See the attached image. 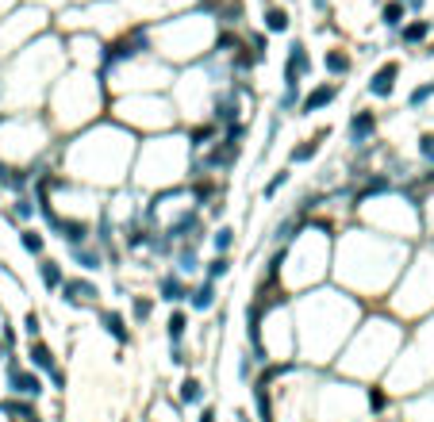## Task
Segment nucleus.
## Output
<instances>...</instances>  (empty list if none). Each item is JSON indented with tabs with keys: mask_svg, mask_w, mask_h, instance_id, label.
I'll return each mask as SVG.
<instances>
[{
	"mask_svg": "<svg viewBox=\"0 0 434 422\" xmlns=\"http://www.w3.org/2000/svg\"><path fill=\"white\" fill-rule=\"evenodd\" d=\"M134 150H139V134H131L127 127L104 116L69 139H62L51 150V161L58 166V173H66L69 181L85 184V188L116 192L131 181Z\"/></svg>",
	"mask_w": 434,
	"mask_h": 422,
	"instance_id": "obj_1",
	"label": "nucleus"
},
{
	"mask_svg": "<svg viewBox=\"0 0 434 422\" xmlns=\"http://www.w3.org/2000/svg\"><path fill=\"white\" fill-rule=\"evenodd\" d=\"M296 319H315V331L296 334V361L304 364H334L338 349L361 323V299L342 288H308L293 299Z\"/></svg>",
	"mask_w": 434,
	"mask_h": 422,
	"instance_id": "obj_2",
	"label": "nucleus"
},
{
	"mask_svg": "<svg viewBox=\"0 0 434 422\" xmlns=\"http://www.w3.org/2000/svg\"><path fill=\"white\" fill-rule=\"evenodd\" d=\"M189 161L192 150L184 142V131H162V134H146L134 150V166H131V188H173V184L189 181Z\"/></svg>",
	"mask_w": 434,
	"mask_h": 422,
	"instance_id": "obj_3",
	"label": "nucleus"
},
{
	"mask_svg": "<svg viewBox=\"0 0 434 422\" xmlns=\"http://www.w3.org/2000/svg\"><path fill=\"white\" fill-rule=\"evenodd\" d=\"M108 116V89L96 73H62L51 85V119L54 134L66 131L77 134L81 127L96 123V119Z\"/></svg>",
	"mask_w": 434,
	"mask_h": 422,
	"instance_id": "obj_4",
	"label": "nucleus"
},
{
	"mask_svg": "<svg viewBox=\"0 0 434 422\" xmlns=\"http://www.w3.org/2000/svg\"><path fill=\"white\" fill-rule=\"evenodd\" d=\"M58 146L54 127L42 112H0V161L4 166H35Z\"/></svg>",
	"mask_w": 434,
	"mask_h": 422,
	"instance_id": "obj_5",
	"label": "nucleus"
},
{
	"mask_svg": "<svg viewBox=\"0 0 434 422\" xmlns=\"http://www.w3.org/2000/svg\"><path fill=\"white\" fill-rule=\"evenodd\" d=\"M58 299L69 307V311H96L101 307V299H104V288L92 276H69L66 273V281H62V288H58Z\"/></svg>",
	"mask_w": 434,
	"mask_h": 422,
	"instance_id": "obj_6",
	"label": "nucleus"
},
{
	"mask_svg": "<svg viewBox=\"0 0 434 422\" xmlns=\"http://www.w3.org/2000/svg\"><path fill=\"white\" fill-rule=\"evenodd\" d=\"M315 73V62H311V50L304 39L288 42V54H284V66H281V89H300L304 77Z\"/></svg>",
	"mask_w": 434,
	"mask_h": 422,
	"instance_id": "obj_7",
	"label": "nucleus"
},
{
	"mask_svg": "<svg viewBox=\"0 0 434 422\" xmlns=\"http://www.w3.org/2000/svg\"><path fill=\"white\" fill-rule=\"evenodd\" d=\"M376 131H381V116H376L373 108H354L350 119H346V127H342V139L350 150H361V146H369V142H376Z\"/></svg>",
	"mask_w": 434,
	"mask_h": 422,
	"instance_id": "obj_8",
	"label": "nucleus"
},
{
	"mask_svg": "<svg viewBox=\"0 0 434 422\" xmlns=\"http://www.w3.org/2000/svg\"><path fill=\"white\" fill-rule=\"evenodd\" d=\"M342 89H346V81H319V85H311V89L300 96V108H296V116L311 119V116H319V112L334 108V104H338V96H342Z\"/></svg>",
	"mask_w": 434,
	"mask_h": 422,
	"instance_id": "obj_9",
	"label": "nucleus"
},
{
	"mask_svg": "<svg viewBox=\"0 0 434 422\" xmlns=\"http://www.w3.org/2000/svg\"><path fill=\"white\" fill-rule=\"evenodd\" d=\"M334 134V127L331 123H323V127H315V134H308V139H296L293 146H288V169H296V166H311L319 154H323V142Z\"/></svg>",
	"mask_w": 434,
	"mask_h": 422,
	"instance_id": "obj_10",
	"label": "nucleus"
},
{
	"mask_svg": "<svg viewBox=\"0 0 434 422\" xmlns=\"http://www.w3.org/2000/svg\"><path fill=\"white\" fill-rule=\"evenodd\" d=\"M189 292H192V281H184L173 269H162V273L154 276V299H162V304L184 307L189 304Z\"/></svg>",
	"mask_w": 434,
	"mask_h": 422,
	"instance_id": "obj_11",
	"label": "nucleus"
},
{
	"mask_svg": "<svg viewBox=\"0 0 434 422\" xmlns=\"http://www.w3.org/2000/svg\"><path fill=\"white\" fill-rule=\"evenodd\" d=\"M96 326H101V331L108 334V338L116 342L119 349H123V346H131V342H134L131 326H127V315L119 311V307H96Z\"/></svg>",
	"mask_w": 434,
	"mask_h": 422,
	"instance_id": "obj_12",
	"label": "nucleus"
},
{
	"mask_svg": "<svg viewBox=\"0 0 434 422\" xmlns=\"http://www.w3.org/2000/svg\"><path fill=\"white\" fill-rule=\"evenodd\" d=\"M396 81H400V62H381V66L369 73L365 81V92L373 100H388L396 92Z\"/></svg>",
	"mask_w": 434,
	"mask_h": 422,
	"instance_id": "obj_13",
	"label": "nucleus"
},
{
	"mask_svg": "<svg viewBox=\"0 0 434 422\" xmlns=\"http://www.w3.org/2000/svg\"><path fill=\"white\" fill-rule=\"evenodd\" d=\"M24 364H27V369H35L39 376H51L62 361H58V353L51 349V342H46V338H35V342H27Z\"/></svg>",
	"mask_w": 434,
	"mask_h": 422,
	"instance_id": "obj_14",
	"label": "nucleus"
},
{
	"mask_svg": "<svg viewBox=\"0 0 434 422\" xmlns=\"http://www.w3.org/2000/svg\"><path fill=\"white\" fill-rule=\"evenodd\" d=\"M69 261H73L77 269H81L85 276L89 273H101L104 265H108V257H104V249L96 246V242H85V246H66Z\"/></svg>",
	"mask_w": 434,
	"mask_h": 422,
	"instance_id": "obj_15",
	"label": "nucleus"
},
{
	"mask_svg": "<svg viewBox=\"0 0 434 422\" xmlns=\"http://www.w3.org/2000/svg\"><path fill=\"white\" fill-rule=\"evenodd\" d=\"M173 403L181 407V411H184V407H204V403H208V384H204L196 373H184L181 384H177Z\"/></svg>",
	"mask_w": 434,
	"mask_h": 422,
	"instance_id": "obj_16",
	"label": "nucleus"
},
{
	"mask_svg": "<svg viewBox=\"0 0 434 422\" xmlns=\"http://www.w3.org/2000/svg\"><path fill=\"white\" fill-rule=\"evenodd\" d=\"M189 315H208V311H216L219 307V284H211V281H196L192 284V292H189Z\"/></svg>",
	"mask_w": 434,
	"mask_h": 422,
	"instance_id": "obj_17",
	"label": "nucleus"
},
{
	"mask_svg": "<svg viewBox=\"0 0 434 422\" xmlns=\"http://www.w3.org/2000/svg\"><path fill=\"white\" fill-rule=\"evenodd\" d=\"M35 273H39V284H42V292H51V296H58L62 281H66V265H62L58 257L42 254L39 261H35Z\"/></svg>",
	"mask_w": 434,
	"mask_h": 422,
	"instance_id": "obj_18",
	"label": "nucleus"
},
{
	"mask_svg": "<svg viewBox=\"0 0 434 422\" xmlns=\"http://www.w3.org/2000/svg\"><path fill=\"white\" fill-rule=\"evenodd\" d=\"M189 334H192L189 307H173L169 319H166V342H169V346H189Z\"/></svg>",
	"mask_w": 434,
	"mask_h": 422,
	"instance_id": "obj_19",
	"label": "nucleus"
},
{
	"mask_svg": "<svg viewBox=\"0 0 434 422\" xmlns=\"http://www.w3.org/2000/svg\"><path fill=\"white\" fill-rule=\"evenodd\" d=\"M219 134H223V131H219V127L211 123V119H196V123L184 127V142H189L192 154H200L204 146H211V142H216Z\"/></svg>",
	"mask_w": 434,
	"mask_h": 422,
	"instance_id": "obj_20",
	"label": "nucleus"
},
{
	"mask_svg": "<svg viewBox=\"0 0 434 422\" xmlns=\"http://www.w3.org/2000/svg\"><path fill=\"white\" fill-rule=\"evenodd\" d=\"M0 411H4V419H8V422H42L39 403H31V399L4 396V399H0Z\"/></svg>",
	"mask_w": 434,
	"mask_h": 422,
	"instance_id": "obj_21",
	"label": "nucleus"
},
{
	"mask_svg": "<svg viewBox=\"0 0 434 422\" xmlns=\"http://www.w3.org/2000/svg\"><path fill=\"white\" fill-rule=\"evenodd\" d=\"M169 269H173V273H181L184 281L200 276V269H204L200 249H192V246H177V254H173V261H169Z\"/></svg>",
	"mask_w": 434,
	"mask_h": 422,
	"instance_id": "obj_22",
	"label": "nucleus"
},
{
	"mask_svg": "<svg viewBox=\"0 0 434 422\" xmlns=\"http://www.w3.org/2000/svg\"><path fill=\"white\" fill-rule=\"evenodd\" d=\"M177 414H181V407L173 403V396L158 392V396L150 399V407H146V414H142V422H181Z\"/></svg>",
	"mask_w": 434,
	"mask_h": 422,
	"instance_id": "obj_23",
	"label": "nucleus"
},
{
	"mask_svg": "<svg viewBox=\"0 0 434 422\" xmlns=\"http://www.w3.org/2000/svg\"><path fill=\"white\" fill-rule=\"evenodd\" d=\"M35 216H39V204H35V196H16L8 207H4V219L16 227H31Z\"/></svg>",
	"mask_w": 434,
	"mask_h": 422,
	"instance_id": "obj_24",
	"label": "nucleus"
},
{
	"mask_svg": "<svg viewBox=\"0 0 434 422\" xmlns=\"http://www.w3.org/2000/svg\"><path fill=\"white\" fill-rule=\"evenodd\" d=\"M154 307H158V299L146 296V292H127V311H131V323L134 326H146L154 319Z\"/></svg>",
	"mask_w": 434,
	"mask_h": 422,
	"instance_id": "obj_25",
	"label": "nucleus"
},
{
	"mask_svg": "<svg viewBox=\"0 0 434 422\" xmlns=\"http://www.w3.org/2000/svg\"><path fill=\"white\" fill-rule=\"evenodd\" d=\"M323 69H327V77H331V81H342V77H350V69H354L350 50H342V46H331V50L323 54Z\"/></svg>",
	"mask_w": 434,
	"mask_h": 422,
	"instance_id": "obj_26",
	"label": "nucleus"
},
{
	"mask_svg": "<svg viewBox=\"0 0 434 422\" xmlns=\"http://www.w3.org/2000/svg\"><path fill=\"white\" fill-rule=\"evenodd\" d=\"M19 249H24L27 257H35V261H39L42 254H46V231H42V227H19Z\"/></svg>",
	"mask_w": 434,
	"mask_h": 422,
	"instance_id": "obj_27",
	"label": "nucleus"
},
{
	"mask_svg": "<svg viewBox=\"0 0 434 422\" xmlns=\"http://www.w3.org/2000/svg\"><path fill=\"white\" fill-rule=\"evenodd\" d=\"M231 273H234V261H231V254H211L208 261H204V269H200V276H204V281H211V284L227 281Z\"/></svg>",
	"mask_w": 434,
	"mask_h": 422,
	"instance_id": "obj_28",
	"label": "nucleus"
},
{
	"mask_svg": "<svg viewBox=\"0 0 434 422\" xmlns=\"http://www.w3.org/2000/svg\"><path fill=\"white\" fill-rule=\"evenodd\" d=\"M234 238H238V231H234L231 223H216V227L208 231V246H211V254H231Z\"/></svg>",
	"mask_w": 434,
	"mask_h": 422,
	"instance_id": "obj_29",
	"label": "nucleus"
},
{
	"mask_svg": "<svg viewBox=\"0 0 434 422\" xmlns=\"http://www.w3.org/2000/svg\"><path fill=\"white\" fill-rule=\"evenodd\" d=\"M281 127H284V116H281V112H269L266 139H261V150H258V166H261V161H269V154H273V146H277V134H281Z\"/></svg>",
	"mask_w": 434,
	"mask_h": 422,
	"instance_id": "obj_30",
	"label": "nucleus"
},
{
	"mask_svg": "<svg viewBox=\"0 0 434 422\" xmlns=\"http://www.w3.org/2000/svg\"><path fill=\"white\" fill-rule=\"evenodd\" d=\"M361 403H365V411L373 414V419H381V414L388 411V403H392V399H388V392H384L381 384H369V388L361 392Z\"/></svg>",
	"mask_w": 434,
	"mask_h": 422,
	"instance_id": "obj_31",
	"label": "nucleus"
},
{
	"mask_svg": "<svg viewBox=\"0 0 434 422\" xmlns=\"http://www.w3.org/2000/svg\"><path fill=\"white\" fill-rule=\"evenodd\" d=\"M288 181H293V169H288V166L273 169V177L261 184V200H277V196H281V188H288Z\"/></svg>",
	"mask_w": 434,
	"mask_h": 422,
	"instance_id": "obj_32",
	"label": "nucleus"
},
{
	"mask_svg": "<svg viewBox=\"0 0 434 422\" xmlns=\"http://www.w3.org/2000/svg\"><path fill=\"white\" fill-rule=\"evenodd\" d=\"M403 19H408V8H403L400 0H388V4L381 8V24L388 27V31H400Z\"/></svg>",
	"mask_w": 434,
	"mask_h": 422,
	"instance_id": "obj_33",
	"label": "nucleus"
},
{
	"mask_svg": "<svg viewBox=\"0 0 434 422\" xmlns=\"http://www.w3.org/2000/svg\"><path fill=\"white\" fill-rule=\"evenodd\" d=\"M293 27V19H288V12L277 8V4H269L266 8V35H284Z\"/></svg>",
	"mask_w": 434,
	"mask_h": 422,
	"instance_id": "obj_34",
	"label": "nucleus"
},
{
	"mask_svg": "<svg viewBox=\"0 0 434 422\" xmlns=\"http://www.w3.org/2000/svg\"><path fill=\"white\" fill-rule=\"evenodd\" d=\"M426 35H431V19H415V24L400 27V42H403V46H415V42H423Z\"/></svg>",
	"mask_w": 434,
	"mask_h": 422,
	"instance_id": "obj_35",
	"label": "nucleus"
},
{
	"mask_svg": "<svg viewBox=\"0 0 434 422\" xmlns=\"http://www.w3.org/2000/svg\"><path fill=\"white\" fill-rule=\"evenodd\" d=\"M246 50H250V58L261 66V62L269 58V35L266 31H250L246 35Z\"/></svg>",
	"mask_w": 434,
	"mask_h": 422,
	"instance_id": "obj_36",
	"label": "nucleus"
},
{
	"mask_svg": "<svg viewBox=\"0 0 434 422\" xmlns=\"http://www.w3.org/2000/svg\"><path fill=\"white\" fill-rule=\"evenodd\" d=\"M19 331H24V338H27V342L42 338V311L27 307V311H24V323H19Z\"/></svg>",
	"mask_w": 434,
	"mask_h": 422,
	"instance_id": "obj_37",
	"label": "nucleus"
},
{
	"mask_svg": "<svg viewBox=\"0 0 434 422\" xmlns=\"http://www.w3.org/2000/svg\"><path fill=\"white\" fill-rule=\"evenodd\" d=\"M254 376H258V361H254L250 349H243V353H238V384H243V388H250Z\"/></svg>",
	"mask_w": 434,
	"mask_h": 422,
	"instance_id": "obj_38",
	"label": "nucleus"
},
{
	"mask_svg": "<svg viewBox=\"0 0 434 422\" xmlns=\"http://www.w3.org/2000/svg\"><path fill=\"white\" fill-rule=\"evenodd\" d=\"M434 96V81H426V85H419V89H411V96H408V108L411 112H419L426 104V100Z\"/></svg>",
	"mask_w": 434,
	"mask_h": 422,
	"instance_id": "obj_39",
	"label": "nucleus"
},
{
	"mask_svg": "<svg viewBox=\"0 0 434 422\" xmlns=\"http://www.w3.org/2000/svg\"><path fill=\"white\" fill-rule=\"evenodd\" d=\"M46 388H51L54 396H66V388H69V373H66V369H62V364H58V369H54L51 376H46Z\"/></svg>",
	"mask_w": 434,
	"mask_h": 422,
	"instance_id": "obj_40",
	"label": "nucleus"
},
{
	"mask_svg": "<svg viewBox=\"0 0 434 422\" xmlns=\"http://www.w3.org/2000/svg\"><path fill=\"white\" fill-rule=\"evenodd\" d=\"M169 361H173L177 369H184V373H189V369H192V353H189V346H169Z\"/></svg>",
	"mask_w": 434,
	"mask_h": 422,
	"instance_id": "obj_41",
	"label": "nucleus"
},
{
	"mask_svg": "<svg viewBox=\"0 0 434 422\" xmlns=\"http://www.w3.org/2000/svg\"><path fill=\"white\" fill-rule=\"evenodd\" d=\"M419 157L434 166V131H423V134H419Z\"/></svg>",
	"mask_w": 434,
	"mask_h": 422,
	"instance_id": "obj_42",
	"label": "nucleus"
},
{
	"mask_svg": "<svg viewBox=\"0 0 434 422\" xmlns=\"http://www.w3.org/2000/svg\"><path fill=\"white\" fill-rule=\"evenodd\" d=\"M196 422H219V411L211 403H204L200 407V414H196Z\"/></svg>",
	"mask_w": 434,
	"mask_h": 422,
	"instance_id": "obj_43",
	"label": "nucleus"
},
{
	"mask_svg": "<svg viewBox=\"0 0 434 422\" xmlns=\"http://www.w3.org/2000/svg\"><path fill=\"white\" fill-rule=\"evenodd\" d=\"M234 422H258V419H254V414L246 411V407H234Z\"/></svg>",
	"mask_w": 434,
	"mask_h": 422,
	"instance_id": "obj_44",
	"label": "nucleus"
},
{
	"mask_svg": "<svg viewBox=\"0 0 434 422\" xmlns=\"http://www.w3.org/2000/svg\"><path fill=\"white\" fill-rule=\"evenodd\" d=\"M400 4H403V8H415V12H419V8L426 4V0H400Z\"/></svg>",
	"mask_w": 434,
	"mask_h": 422,
	"instance_id": "obj_45",
	"label": "nucleus"
},
{
	"mask_svg": "<svg viewBox=\"0 0 434 422\" xmlns=\"http://www.w3.org/2000/svg\"><path fill=\"white\" fill-rule=\"evenodd\" d=\"M311 4H315L319 12H331V0H311Z\"/></svg>",
	"mask_w": 434,
	"mask_h": 422,
	"instance_id": "obj_46",
	"label": "nucleus"
},
{
	"mask_svg": "<svg viewBox=\"0 0 434 422\" xmlns=\"http://www.w3.org/2000/svg\"><path fill=\"white\" fill-rule=\"evenodd\" d=\"M0 422H8V419H4V411H0Z\"/></svg>",
	"mask_w": 434,
	"mask_h": 422,
	"instance_id": "obj_47",
	"label": "nucleus"
},
{
	"mask_svg": "<svg viewBox=\"0 0 434 422\" xmlns=\"http://www.w3.org/2000/svg\"><path fill=\"white\" fill-rule=\"evenodd\" d=\"M119 422H131V419H119Z\"/></svg>",
	"mask_w": 434,
	"mask_h": 422,
	"instance_id": "obj_48",
	"label": "nucleus"
},
{
	"mask_svg": "<svg viewBox=\"0 0 434 422\" xmlns=\"http://www.w3.org/2000/svg\"><path fill=\"white\" fill-rule=\"evenodd\" d=\"M431 242H434V238H431Z\"/></svg>",
	"mask_w": 434,
	"mask_h": 422,
	"instance_id": "obj_49",
	"label": "nucleus"
}]
</instances>
